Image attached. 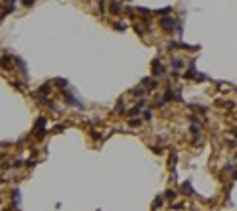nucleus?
<instances>
[{"label":"nucleus","instance_id":"0eeeda50","mask_svg":"<svg viewBox=\"0 0 237 211\" xmlns=\"http://www.w3.org/2000/svg\"><path fill=\"white\" fill-rule=\"evenodd\" d=\"M12 57H10V55H4V57H2V67H4V69H10V67H12Z\"/></svg>","mask_w":237,"mask_h":211},{"label":"nucleus","instance_id":"7ed1b4c3","mask_svg":"<svg viewBox=\"0 0 237 211\" xmlns=\"http://www.w3.org/2000/svg\"><path fill=\"white\" fill-rule=\"evenodd\" d=\"M152 71H154V75H162V73H164V67L160 65V59H154L152 61Z\"/></svg>","mask_w":237,"mask_h":211},{"label":"nucleus","instance_id":"9b49d317","mask_svg":"<svg viewBox=\"0 0 237 211\" xmlns=\"http://www.w3.org/2000/svg\"><path fill=\"white\" fill-rule=\"evenodd\" d=\"M117 112H119V114H123V112H125V105H123V101H119V105H117Z\"/></svg>","mask_w":237,"mask_h":211},{"label":"nucleus","instance_id":"6ab92c4d","mask_svg":"<svg viewBox=\"0 0 237 211\" xmlns=\"http://www.w3.org/2000/svg\"><path fill=\"white\" fill-rule=\"evenodd\" d=\"M22 4H24V6H32L34 0H22Z\"/></svg>","mask_w":237,"mask_h":211},{"label":"nucleus","instance_id":"f03ea898","mask_svg":"<svg viewBox=\"0 0 237 211\" xmlns=\"http://www.w3.org/2000/svg\"><path fill=\"white\" fill-rule=\"evenodd\" d=\"M65 101L69 103V105H73V107H77V109H83V103H79L75 97H73L71 93H65Z\"/></svg>","mask_w":237,"mask_h":211},{"label":"nucleus","instance_id":"9d476101","mask_svg":"<svg viewBox=\"0 0 237 211\" xmlns=\"http://www.w3.org/2000/svg\"><path fill=\"white\" fill-rule=\"evenodd\" d=\"M182 187H184V193H192V184H190V182H184Z\"/></svg>","mask_w":237,"mask_h":211},{"label":"nucleus","instance_id":"423d86ee","mask_svg":"<svg viewBox=\"0 0 237 211\" xmlns=\"http://www.w3.org/2000/svg\"><path fill=\"white\" fill-rule=\"evenodd\" d=\"M172 67H174V69H182V67H184V59H180V57H172Z\"/></svg>","mask_w":237,"mask_h":211},{"label":"nucleus","instance_id":"20e7f679","mask_svg":"<svg viewBox=\"0 0 237 211\" xmlns=\"http://www.w3.org/2000/svg\"><path fill=\"white\" fill-rule=\"evenodd\" d=\"M111 12L113 14H121V12H123V4L117 2V0H113V2H111Z\"/></svg>","mask_w":237,"mask_h":211},{"label":"nucleus","instance_id":"4468645a","mask_svg":"<svg viewBox=\"0 0 237 211\" xmlns=\"http://www.w3.org/2000/svg\"><path fill=\"white\" fill-rule=\"evenodd\" d=\"M129 124H131V126H138V124H140V119H131V120H129Z\"/></svg>","mask_w":237,"mask_h":211},{"label":"nucleus","instance_id":"f3484780","mask_svg":"<svg viewBox=\"0 0 237 211\" xmlns=\"http://www.w3.org/2000/svg\"><path fill=\"white\" fill-rule=\"evenodd\" d=\"M99 10L105 12V0H99Z\"/></svg>","mask_w":237,"mask_h":211},{"label":"nucleus","instance_id":"39448f33","mask_svg":"<svg viewBox=\"0 0 237 211\" xmlns=\"http://www.w3.org/2000/svg\"><path fill=\"white\" fill-rule=\"evenodd\" d=\"M142 87H144L146 91H148V89L152 91V89H156V81H154V79H144V81H142Z\"/></svg>","mask_w":237,"mask_h":211},{"label":"nucleus","instance_id":"ddd939ff","mask_svg":"<svg viewBox=\"0 0 237 211\" xmlns=\"http://www.w3.org/2000/svg\"><path fill=\"white\" fill-rule=\"evenodd\" d=\"M158 207H162V197H156V199H154V209H158Z\"/></svg>","mask_w":237,"mask_h":211},{"label":"nucleus","instance_id":"6e6552de","mask_svg":"<svg viewBox=\"0 0 237 211\" xmlns=\"http://www.w3.org/2000/svg\"><path fill=\"white\" fill-rule=\"evenodd\" d=\"M144 93H146V89L140 85V87H136V89H132V97H144Z\"/></svg>","mask_w":237,"mask_h":211},{"label":"nucleus","instance_id":"2eb2a0df","mask_svg":"<svg viewBox=\"0 0 237 211\" xmlns=\"http://www.w3.org/2000/svg\"><path fill=\"white\" fill-rule=\"evenodd\" d=\"M174 195H176V193H174L172 190H168V191L164 193V197H168V199H174Z\"/></svg>","mask_w":237,"mask_h":211},{"label":"nucleus","instance_id":"dca6fc26","mask_svg":"<svg viewBox=\"0 0 237 211\" xmlns=\"http://www.w3.org/2000/svg\"><path fill=\"white\" fill-rule=\"evenodd\" d=\"M55 83H57V87H61V89H63V87L67 85V81H65V79H57Z\"/></svg>","mask_w":237,"mask_h":211},{"label":"nucleus","instance_id":"f8f14e48","mask_svg":"<svg viewBox=\"0 0 237 211\" xmlns=\"http://www.w3.org/2000/svg\"><path fill=\"white\" fill-rule=\"evenodd\" d=\"M144 120H152V111H150V109H146V111H144Z\"/></svg>","mask_w":237,"mask_h":211},{"label":"nucleus","instance_id":"a211bd4d","mask_svg":"<svg viewBox=\"0 0 237 211\" xmlns=\"http://www.w3.org/2000/svg\"><path fill=\"white\" fill-rule=\"evenodd\" d=\"M227 146H229V148H237V142H235V140H229V142H227Z\"/></svg>","mask_w":237,"mask_h":211},{"label":"nucleus","instance_id":"aec40b11","mask_svg":"<svg viewBox=\"0 0 237 211\" xmlns=\"http://www.w3.org/2000/svg\"><path fill=\"white\" fill-rule=\"evenodd\" d=\"M233 180H237V170H235V172H233Z\"/></svg>","mask_w":237,"mask_h":211},{"label":"nucleus","instance_id":"1a4fd4ad","mask_svg":"<svg viewBox=\"0 0 237 211\" xmlns=\"http://www.w3.org/2000/svg\"><path fill=\"white\" fill-rule=\"evenodd\" d=\"M192 128H190V130L192 132H194V134H196V132H200V130H202V124H200V122H196V120H194V119H192Z\"/></svg>","mask_w":237,"mask_h":211},{"label":"nucleus","instance_id":"f257e3e1","mask_svg":"<svg viewBox=\"0 0 237 211\" xmlns=\"http://www.w3.org/2000/svg\"><path fill=\"white\" fill-rule=\"evenodd\" d=\"M174 18H170V16H164L162 20H160V26H162V30H164L166 34H172L174 32Z\"/></svg>","mask_w":237,"mask_h":211}]
</instances>
